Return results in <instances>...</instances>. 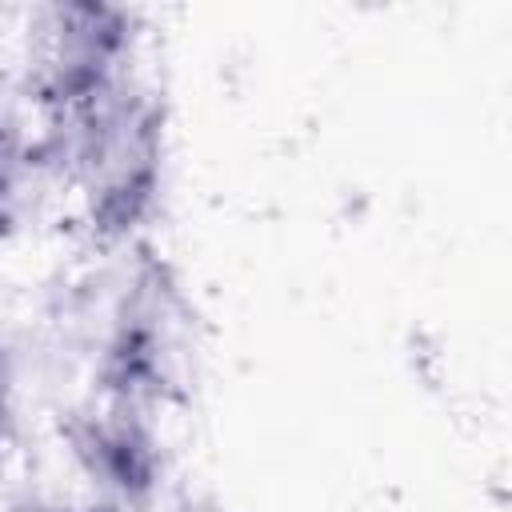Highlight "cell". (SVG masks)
I'll list each match as a JSON object with an SVG mask.
<instances>
[{
    "label": "cell",
    "mask_w": 512,
    "mask_h": 512,
    "mask_svg": "<svg viewBox=\"0 0 512 512\" xmlns=\"http://www.w3.org/2000/svg\"><path fill=\"white\" fill-rule=\"evenodd\" d=\"M0 420H4V396H0Z\"/></svg>",
    "instance_id": "obj_1"
}]
</instances>
